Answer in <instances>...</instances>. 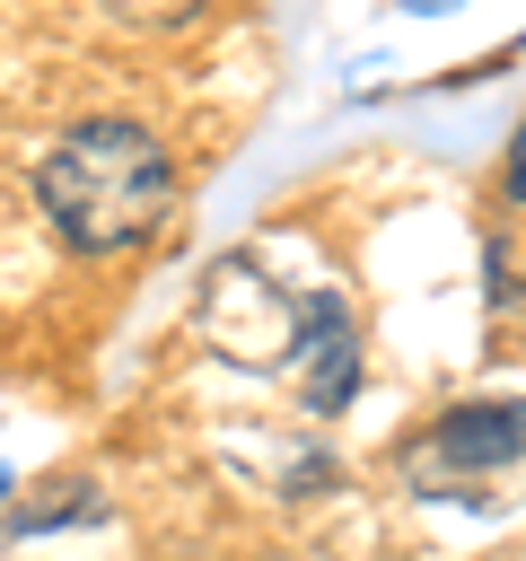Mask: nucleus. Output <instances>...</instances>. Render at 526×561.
<instances>
[{"label":"nucleus","instance_id":"nucleus-1","mask_svg":"<svg viewBox=\"0 0 526 561\" xmlns=\"http://www.w3.org/2000/svg\"><path fill=\"white\" fill-rule=\"evenodd\" d=\"M35 202L61 228L70 254H132L167 228L175 210V158L158 131L140 123H70L44 167H35Z\"/></svg>","mask_w":526,"mask_h":561},{"label":"nucleus","instance_id":"nucleus-2","mask_svg":"<svg viewBox=\"0 0 526 561\" xmlns=\"http://www.w3.org/2000/svg\"><path fill=\"white\" fill-rule=\"evenodd\" d=\"M526 465V403H465V412H438V430L403 456V473L421 491H447V482H473V473H508Z\"/></svg>","mask_w":526,"mask_h":561},{"label":"nucleus","instance_id":"nucleus-3","mask_svg":"<svg viewBox=\"0 0 526 561\" xmlns=\"http://www.w3.org/2000/svg\"><path fill=\"white\" fill-rule=\"evenodd\" d=\"M508 202H526V123H517V140H508Z\"/></svg>","mask_w":526,"mask_h":561},{"label":"nucleus","instance_id":"nucleus-4","mask_svg":"<svg viewBox=\"0 0 526 561\" xmlns=\"http://www.w3.org/2000/svg\"><path fill=\"white\" fill-rule=\"evenodd\" d=\"M412 9H447V0H412Z\"/></svg>","mask_w":526,"mask_h":561},{"label":"nucleus","instance_id":"nucleus-5","mask_svg":"<svg viewBox=\"0 0 526 561\" xmlns=\"http://www.w3.org/2000/svg\"><path fill=\"white\" fill-rule=\"evenodd\" d=\"M0 491H9V473H0Z\"/></svg>","mask_w":526,"mask_h":561}]
</instances>
